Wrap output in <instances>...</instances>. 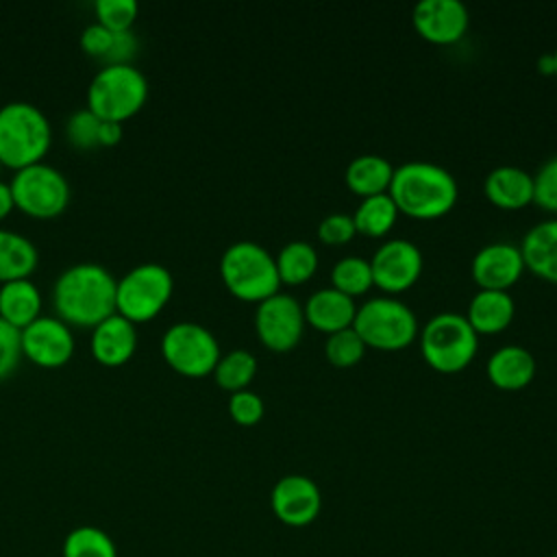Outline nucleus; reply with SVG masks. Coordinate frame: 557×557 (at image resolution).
<instances>
[{
  "mask_svg": "<svg viewBox=\"0 0 557 557\" xmlns=\"http://www.w3.org/2000/svg\"><path fill=\"white\" fill-rule=\"evenodd\" d=\"M117 278L98 261H78L65 268L52 287L59 318L81 326H96L115 311Z\"/></svg>",
  "mask_w": 557,
  "mask_h": 557,
  "instance_id": "f257e3e1",
  "label": "nucleus"
},
{
  "mask_svg": "<svg viewBox=\"0 0 557 557\" xmlns=\"http://www.w3.org/2000/svg\"><path fill=\"white\" fill-rule=\"evenodd\" d=\"M387 194L398 211L411 218L431 220L448 213L457 202L459 191L455 176L444 165L416 159L394 168Z\"/></svg>",
  "mask_w": 557,
  "mask_h": 557,
  "instance_id": "f03ea898",
  "label": "nucleus"
},
{
  "mask_svg": "<svg viewBox=\"0 0 557 557\" xmlns=\"http://www.w3.org/2000/svg\"><path fill=\"white\" fill-rule=\"evenodd\" d=\"M52 141V126L46 113L26 100H11L0 107V161L20 170L41 161Z\"/></svg>",
  "mask_w": 557,
  "mask_h": 557,
  "instance_id": "7ed1b4c3",
  "label": "nucleus"
},
{
  "mask_svg": "<svg viewBox=\"0 0 557 557\" xmlns=\"http://www.w3.org/2000/svg\"><path fill=\"white\" fill-rule=\"evenodd\" d=\"M220 274L226 287L242 300H257L278 292L281 276L276 257L259 242L239 239L224 248L220 257Z\"/></svg>",
  "mask_w": 557,
  "mask_h": 557,
  "instance_id": "20e7f679",
  "label": "nucleus"
},
{
  "mask_svg": "<svg viewBox=\"0 0 557 557\" xmlns=\"http://www.w3.org/2000/svg\"><path fill=\"white\" fill-rule=\"evenodd\" d=\"M148 81L133 63H104L87 87V107L100 120L122 122L141 109Z\"/></svg>",
  "mask_w": 557,
  "mask_h": 557,
  "instance_id": "39448f33",
  "label": "nucleus"
},
{
  "mask_svg": "<svg viewBox=\"0 0 557 557\" xmlns=\"http://www.w3.org/2000/svg\"><path fill=\"white\" fill-rule=\"evenodd\" d=\"M479 333L457 311H440L420 331V348L426 363L440 372L463 370L476 352Z\"/></svg>",
  "mask_w": 557,
  "mask_h": 557,
  "instance_id": "423d86ee",
  "label": "nucleus"
},
{
  "mask_svg": "<svg viewBox=\"0 0 557 557\" xmlns=\"http://www.w3.org/2000/svg\"><path fill=\"white\" fill-rule=\"evenodd\" d=\"M352 329L361 335L366 346L398 350L418 335V318L403 300L376 296L357 307Z\"/></svg>",
  "mask_w": 557,
  "mask_h": 557,
  "instance_id": "0eeeda50",
  "label": "nucleus"
},
{
  "mask_svg": "<svg viewBox=\"0 0 557 557\" xmlns=\"http://www.w3.org/2000/svg\"><path fill=\"white\" fill-rule=\"evenodd\" d=\"M174 287L172 272L159 261H144L117 278L115 311L133 322L154 318L170 300Z\"/></svg>",
  "mask_w": 557,
  "mask_h": 557,
  "instance_id": "6e6552de",
  "label": "nucleus"
},
{
  "mask_svg": "<svg viewBox=\"0 0 557 557\" xmlns=\"http://www.w3.org/2000/svg\"><path fill=\"white\" fill-rule=\"evenodd\" d=\"M9 185L15 207L35 218H52L61 213L70 200L65 174L46 161L15 170Z\"/></svg>",
  "mask_w": 557,
  "mask_h": 557,
  "instance_id": "1a4fd4ad",
  "label": "nucleus"
},
{
  "mask_svg": "<svg viewBox=\"0 0 557 557\" xmlns=\"http://www.w3.org/2000/svg\"><path fill=\"white\" fill-rule=\"evenodd\" d=\"M161 352L165 361L189 376L207 374L220 359L218 337L202 324L191 320L174 322L161 337Z\"/></svg>",
  "mask_w": 557,
  "mask_h": 557,
  "instance_id": "9d476101",
  "label": "nucleus"
},
{
  "mask_svg": "<svg viewBox=\"0 0 557 557\" xmlns=\"http://www.w3.org/2000/svg\"><path fill=\"white\" fill-rule=\"evenodd\" d=\"M255 329L268 348L289 350L302 337L305 311L294 296L276 292L257 305Z\"/></svg>",
  "mask_w": 557,
  "mask_h": 557,
  "instance_id": "9b49d317",
  "label": "nucleus"
},
{
  "mask_svg": "<svg viewBox=\"0 0 557 557\" xmlns=\"http://www.w3.org/2000/svg\"><path fill=\"white\" fill-rule=\"evenodd\" d=\"M370 268L374 285L385 292H403L418 281L422 272V252L413 242L394 237L374 250Z\"/></svg>",
  "mask_w": 557,
  "mask_h": 557,
  "instance_id": "f8f14e48",
  "label": "nucleus"
},
{
  "mask_svg": "<svg viewBox=\"0 0 557 557\" xmlns=\"http://www.w3.org/2000/svg\"><path fill=\"white\" fill-rule=\"evenodd\" d=\"M270 507L283 524L307 527L322 511V492L305 474H285L270 492Z\"/></svg>",
  "mask_w": 557,
  "mask_h": 557,
  "instance_id": "ddd939ff",
  "label": "nucleus"
},
{
  "mask_svg": "<svg viewBox=\"0 0 557 557\" xmlns=\"http://www.w3.org/2000/svg\"><path fill=\"white\" fill-rule=\"evenodd\" d=\"M22 352L46 368L65 363L74 352L70 324L59 315L39 313L33 322L22 326Z\"/></svg>",
  "mask_w": 557,
  "mask_h": 557,
  "instance_id": "4468645a",
  "label": "nucleus"
},
{
  "mask_svg": "<svg viewBox=\"0 0 557 557\" xmlns=\"http://www.w3.org/2000/svg\"><path fill=\"white\" fill-rule=\"evenodd\" d=\"M416 30L433 44L457 41L470 22L461 0H420L411 13Z\"/></svg>",
  "mask_w": 557,
  "mask_h": 557,
  "instance_id": "2eb2a0df",
  "label": "nucleus"
},
{
  "mask_svg": "<svg viewBox=\"0 0 557 557\" xmlns=\"http://www.w3.org/2000/svg\"><path fill=\"white\" fill-rule=\"evenodd\" d=\"M470 270L481 289H507L520 278L524 259L511 242H490L476 250Z\"/></svg>",
  "mask_w": 557,
  "mask_h": 557,
  "instance_id": "dca6fc26",
  "label": "nucleus"
},
{
  "mask_svg": "<svg viewBox=\"0 0 557 557\" xmlns=\"http://www.w3.org/2000/svg\"><path fill=\"white\" fill-rule=\"evenodd\" d=\"M135 346H137L135 322L117 311L100 320L91 331V352L98 361L107 366L124 363L135 352Z\"/></svg>",
  "mask_w": 557,
  "mask_h": 557,
  "instance_id": "f3484780",
  "label": "nucleus"
},
{
  "mask_svg": "<svg viewBox=\"0 0 557 557\" xmlns=\"http://www.w3.org/2000/svg\"><path fill=\"white\" fill-rule=\"evenodd\" d=\"M302 311H305V320L309 324H313L320 331L335 333L339 329L352 326L357 305H355L352 296H348L331 285V287L315 289L307 298Z\"/></svg>",
  "mask_w": 557,
  "mask_h": 557,
  "instance_id": "a211bd4d",
  "label": "nucleus"
},
{
  "mask_svg": "<svg viewBox=\"0 0 557 557\" xmlns=\"http://www.w3.org/2000/svg\"><path fill=\"white\" fill-rule=\"evenodd\" d=\"M535 374V357L518 344H507L494 350L487 359V376L500 389H520Z\"/></svg>",
  "mask_w": 557,
  "mask_h": 557,
  "instance_id": "6ab92c4d",
  "label": "nucleus"
},
{
  "mask_svg": "<svg viewBox=\"0 0 557 557\" xmlns=\"http://www.w3.org/2000/svg\"><path fill=\"white\" fill-rule=\"evenodd\" d=\"M520 252L527 268L537 276L557 283V218L531 226L522 237Z\"/></svg>",
  "mask_w": 557,
  "mask_h": 557,
  "instance_id": "aec40b11",
  "label": "nucleus"
},
{
  "mask_svg": "<svg viewBox=\"0 0 557 557\" xmlns=\"http://www.w3.org/2000/svg\"><path fill=\"white\" fill-rule=\"evenodd\" d=\"M487 198L503 209H520L533 200V176L518 165H498L485 176Z\"/></svg>",
  "mask_w": 557,
  "mask_h": 557,
  "instance_id": "412c9836",
  "label": "nucleus"
},
{
  "mask_svg": "<svg viewBox=\"0 0 557 557\" xmlns=\"http://www.w3.org/2000/svg\"><path fill=\"white\" fill-rule=\"evenodd\" d=\"M513 298L507 289H479L468 305V322L476 333H498L513 320Z\"/></svg>",
  "mask_w": 557,
  "mask_h": 557,
  "instance_id": "4be33fe9",
  "label": "nucleus"
},
{
  "mask_svg": "<svg viewBox=\"0 0 557 557\" xmlns=\"http://www.w3.org/2000/svg\"><path fill=\"white\" fill-rule=\"evenodd\" d=\"M41 311V292L35 281L13 278L0 283V315L15 326H26Z\"/></svg>",
  "mask_w": 557,
  "mask_h": 557,
  "instance_id": "5701e85b",
  "label": "nucleus"
},
{
  "mask_svg": "<svg viewBox=\"0 0 557 557\" xmlns=\"http://www.w3.org/2000/svg\"><path fill=\"white\" fill-rule=\"evenodd\" d=\"M394 165L383 154H359L346 165V185L361 198L389 189Z\"/></svg>",
  "mask_w": 557,
  "mask_h": 557,
  "instance_id": "b1692460",
  "label": "nucleus"
},
{
  "mask_svg": "<svg viewBox=\"0 0 557 557\" xmlns=\"http://www.w3.org/2000/svg\"><path fill=\"white\" fill-rule=\"evenodd\" d=\"M37 246L22 233L0 228V283L26 278L37 265Z\"/></svg>",
  "mask_w": 557,
  "mask_h": 557,
  "instance_id": "393cba45",
  "label": "nucleus"
},
{
  "mask_svg": "<svg viewBox=\"0 0 557 557\" xmlns=\"http://www.w3.org/2000/svg\"><path fill=\"white\" fill-rule=\"evenodd\" d=\"M396 215H398L396 202L387 191H383V194L361 198L359 207L352 213V220L357 231L379 237L392 228V224L396 222Z\"/></svg>",
  "mask_w": 557,
  "mask_h": 557,
  "instance_id": "a878e982",
  "label": "nucleus"
},
{
  "mask_svg": "<svg viewBox=\"0 0 557 557\" xmlns=\"http://www.w3.org/2000/svg\"><path fill=\"white\" fill-rule=\"evenodd\" d=\"M276 268H278L281 281L292 285L302 283L315 272L318 252L309 242H302V239L287 242L276 255Z\"/></svg>",
  "mask_w": 557,
  "mask_h": 557,
  "instance_id": "bb28decb",
  "label": "nucleus"
},
{
  "mask_svg": "<svg viewBox=\"0 0 557 557\" xmlns=\"http://www.w3.org/2000/svg\"><path fill=\"white\" fill-rule=\"evenodd\" d=\"M63 557H117V548L107 531L83 524L72 529L61 546Z\"/></svg>",
  "mask_w": 557,
  "mask_h": 557,
  "instance_id": "cd10ccee",
  "label": "nucleus"
},
{
  "mask_svg": "<svg viewBox=\"0 0 557 557\" xmlns=\"http://www.w3.org/2000/svg\"><path fill=\"white\" fill-rule=\"evenodd\" d=\"M257 372V357L246 348H233L226 355H220L213 374L215 381L231 392L248 387Z\"/></svg>",
  "mask_w": 557,
  "mask_h": 557,
  "instance_id": "c85d7f7f",
  "label": "nucleus"
},
{
  "mask_svg": "<svg viewBox=\"0 0 557 557\" xmlns=\"http://www.w3.org/2000/svg\"><path fill=\"white\" fill-rule=\"evenodd\" d=\"M331 283L335 289H339L352 298L357 294L368 292L370 285H374L370 259H363L359 255L342 257L331 270Z\"/></svg>",
  "mask_w": 557,
  "mask_h": 557,
  "instance_id": "c756f323",
  "label": "nucleus"
},
{
  "mask_svg": "<svg viewBox=\"0 0 557 557\" xmlns=\"http://www.w3.org/2000/svg\"><path fill=\"white\" fill-rule=\"evenodd\" d=\"M324 352H326V359L333 366L348 368V366H355L363 357L366 342L361 339V335L352 326H346V329H339L335 333H329L326 344H324Z\"/></svg>",
  "mask_w": 557,
  "mask_h": 557,
  "instance_id": "7c9ffc66",
  "label": "nucleus"
},
{
  "mask_svg": "<svg viewBox=\"0 0 557 557\" xmlns=\"http://www.w3.org/2000/svg\"><path fill=\"white\" fill-rule=\"evenodd\" d=\"M137 9V0H96V17L109 30H128Z\"/></svg>",
  "mask_w": 557,
  "mask_h": 557,
  "instance_id": "2f4dec72",
  "label": "nucleus"
},
{
  "mask_svg": "<svg viewBox=\"0 0 557 557\" xmlns=\"http://www.w3.org/2000/svg\"><path fill=\"white\" fill-rule=\"evenodd\" d=\"M98 126H100V117L89 109H76L65 124V133L70 137V141L78 148H91L98 146Z\"/></svg>",
  "mask_w": 557,
  "mask_h": 557,
  "instance_id": "473e14b6",
  "label": "nucleus"
},
{
  "mask_svg": "<svg viewBox=\"0 0 557 557\" xmlns=\"http://www.w3.org/2000/svg\"><path fill=\"white\" fill-rule=\"evenodd\" d=\"M533 200L546 211L557 213V154L533 174Z\"/></svg>",
  "mask_w": 557,
  "mask_h": 557,
  "instance_id": "72a5a7b5",
  "label": "nucleus"
},
{
  "mask_svg": "<svg viewBox=\"0 0 557 557\" xmlns=\"http://www.w3.org/2000/svg\"><path fill=\"white\" fill-rule=\"evenodd\" d=\"M228 411H231L235 422H239L244 426H250V424H257L263 418L265 405H263V398L257 392L244 387V389L231 392Z\"/></svg>",
  "mask_w": 557,
  "mask_h": 557,
  "instance_id": "f704fd0d",
  "label": "nucleus"
},
{
  "mask_svg": "<svg viewBox=\"0 0 557 557\" xmlns=\"http://www.w3.org/2000/svg\"><path fill=\"white\" fill-rule=\"evenodd\" d=\"M22 355V329L0 315V379L17 368Z\"/></svg>",
  "mask_w": 557,
  "mask_h": 557,
  "instance_id": "c9c22d12",
  "label": "nucleus"
},
{
  "mask_svg": "<svg viewBox=\"0 0 557 557\" xmlns=\"http://www.w3.org/2000/svg\"><path fill=\"white\" fill-rule=\"evenodd\" d=\"M357 233V226H355V220L352 215L348 213H329L320 220L318 224V237L324 242V244H344L348 239H352V235Z\"/></svg>",
  "mask_w": 557,
  "mask_h": 557,
  "instance_id": "e433bc0d",
  "label": "nucleus"
},
{
  "mask_svg": "<svg viewBox=\"0 0 557 557\" xmlns=\"http://www.w3.org/2000/svg\"><path fill=\"white\" fill-rule=\"evenodd\" d=\"M111 44H113V30H109L100 22H94V24L85 26L83 33H81L83 50L94 54V57H102L104 59L107 52L111 50Z\"/></svg>",
  "mask_w": 557,
  "mask_h": 557,
  "instance_id": "4c0bfd02",
  "label": "nucleus"
},
{
  "mask_svg": "<svg viewBox=\"0 0 557 557\" xmlns=\"http://www.w3.org/2000/svg\"><path fill=\"white\" fill-rule=\"evenodd\" d=\"M137 50V37L133 35V30H113V44L111 50L107 52L104 61L107 63H128V59L135 54Z\"/></svg>",
  "mask_w": 557,
  "mask_h": 557,
  "instance_id": "58836bf2",
  "label": "nucleus"
},
{
  "mask_svg": "<svg viewBox=\"0 0 557 557\" xmlns=\"http://www.w3.org/2000/svg\"><path fill=\"white\" fill-rule=\"evenodd\" d=\"M122 139V122L100 120L98 126V146H113Z\"/></svg>",
  "mask_w": 557,
  "mask_h": 557,
  "instance_id": "ea45409f",
  "label": "nucleus"
},
{
  "mask_svg": "<svg viewBox=\"0 0 557 557\" xmlns=\"http://www.w3.org/2000/svg\"><path fill=\"white\" fill-rule=\"evenodd\" d=\"M15 207L13 202V194H11V185L7 181H0V220Z\"/></svg>",
  "mask_w": 557,
  "mask_h": 557,
  "instance_id": "a19ab883",
  "label": "nucleus"
},
{
  "mask_svg": "<svg viewBox=\"0 0 557 557\" xmlns=\"http://www.w3.org/2000/svg\"><path fill=\"white\" fill-rule=\"evenodd\" d=\"M537 70L542 74H555V57L553 52H544L540 59H537Z\"/></svg>",
  "mask_w": 557,
  "mask_h": 557,
  "instance_id": "79ce46f5",
  "label": "nucleus"
},
{
  "mask_svg": "<svg viewBox=\"0 0 557 557\" xmlns=\"http://www.w3.org/2000/svg\"><path fill=\"white\" fill-rule=\"evenodd\" d=\"M553 57H555V74H557V48L553 50Z\"/></svg>",
  "mask_w": 557,
  "mask_h": 557,
  "instance_id": "37998d69",
  "label": "nucleus"
},
{
  "mask_svg": "<svg viewBox=\"0 0 557 557\" xmlns=\"http://www.w3.org/2000/svg\"><path fill=\"white\" fill-rule=\"evenodd\" d=\"M548 557H557V553H555V555H548Z\"/></svg>",
  "mask_w": 557,
  "mask_h": 557,
  "instance_id": "c03bdc74",
  "label": "nucleus"
}]
</instances>
